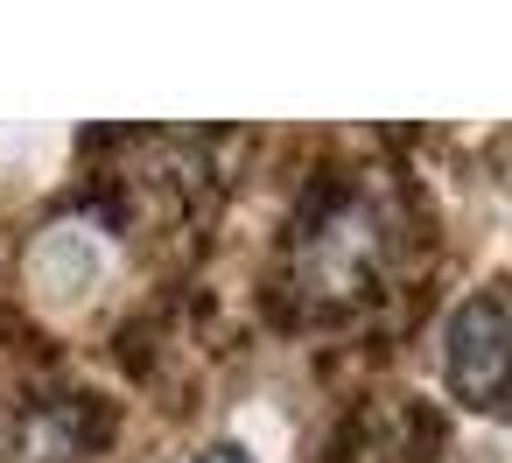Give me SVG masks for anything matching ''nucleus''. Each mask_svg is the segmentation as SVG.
Wrapping results in <instances>:
<instances>
[{
  "mask_svg": "<svg viewBox=\"0 0 512 463\" xmlns=\"http://www.w3.org/2000/svg\"><path fill=\"white\" fill-rule=\"evenodd\" d=\"M449 386L477 407H498L512 393V302L498 288L470 295L449 316Z\"/></svg>",
  "mask_w": 512,
  "mask_h": 463,
  "instance_id": "nucleus-1",
  "label": "nucleus"
},
{
  "mask_svg": "<svg viewBox=\"0 0 512 463\" xmlns=\"http://www.w3.org/2000/svg\"><path fill=\"white\" fill-rule=\"evenodd\" d=\"M372 267H379V225H372V211H365L358 197L330 204V211L309 225V239H302V274H309V288L330 295V302H344V295H358V288L372 281Z\"/></svg>",
  "mask_w": 512,
  "mask_h": 463,
  "instance_id": "nucleus-2",
  "label": "nucleus"
},
{
  "mask_svg": "<svg viewBox=\"0 0 512 463\" xmlns=\"http://www.w3.org/2000/svg\"><path fill=\"white\" fill-rule=\"evenodd\" d=\"M78 456V428L64 407H36L8 428V456L0 463H71Z\"/></svg>",
  "mask_w": 512,
  "mask_h": 463,
  "instance_id": "nucleus-3",
  "label": "nucleus"
},
{
  "mask_svg": "<svg viewBox=\"0 0 512 463\" xmlns=\"http://www.w3.org/2000/svg\"><path fill=\"white\" fill-rule=\"evenodd\" d=\"M190 463H253V456H246L239 442H211V449H197Z\"/></svg>",
  "mask_w": 512,
  "mask_h": 463,
  "instance_id": "nucleus-4",
  "label": "nucleus"
}]
</instances>
